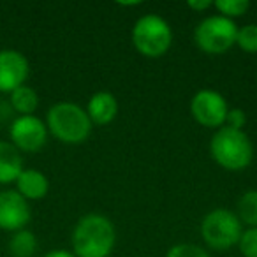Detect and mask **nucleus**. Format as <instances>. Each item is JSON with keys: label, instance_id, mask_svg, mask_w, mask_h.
Returning <instances> with one entry per match:
<instances>
[{"label": "nucleus", "instance_id": "nucleus-1", "mask_svg": "<svg viewBox=\"0 0 257 257\" xmlns=\"http://www.w3.org/2000/svg\"><path fill=\"white\" fill-rule=\"evenodd\" d=\"M71 245L76 257H109L116 245V227L106 215L90 211L74 224Z\"/></svg>", "mask_w": 257, "mask_h": 257}, {"label": "nucleus", "instance_id": "nucleus-2", "mask_svg": "<svg viewBox=\"0 0 257 257\" xmlns=\"http://www.w3.org/2000/svg\"><path fill=\"white\" fill-rule=\"evenodd\" d=\"M44 123H46L50 136L71 147L85 143L93 128L85 107L76 102H69V100L55 102L48 109Z\"/></svg>", "mask_w": 257, "mask_h": 257}, {"label": "nucleus", "instance_id": "nucleus-3", "mask_svg": "<svg viewBox=\"0 0 257 257\" xmlns=\"http://www.w3.org/2000/svg\"><path fill=\"white\" fill-rule=\"evenodd\" d=\"M210 155L217 166L231 173L245 171L253 161V143L245 131L220 127L210 140Z\"/></svg>", "mask_w": 257, "mask_h": 257}, {"label": "nucleus", "instance_id": "nucleus-4", "mask_svg": "<svg viewBox=\"0 0 257 257\" xmlns=\"http://www.w3.org/2000/svg\"><path fill=\"white\" fill-rule=\"evenodd\" d=\"M131 39H133L134 50L141 57L155 60L164 57L171 50L175 36H173L171 25L162 16L148 13L136 20L131 32Z\"/></svg>", "mask_w": 257, "mask_h": 257}, {"label": "nucleus", "instance_id": "nucleus-5", "mask_svg": "<svg viewBox=\"0 0 257 257\" xmlns=\"http://www.w3.org/2000/svg\"><path fill=\"white\" fill-rule=\"evenodd\" d=\"M243 229L245 227L236 211H231L227 208H215L208 211L199 225L204 245L217 252H225L238 245Z\"/></svg>", "mask_w": 257, "mask_h": 257}, {"label": "nucleus", "instance_id": "nucleus-6", "mask_svg": "<svg viewBox=\"0 0 257 257\" xmlns=\"http://www.w3.org/2000/svg\"><path fill=\"white\" fill-rule=\"evenodd\" d=\"M238 25L220 15L203 18L194 29V43L206 55H224L236 46Z\"/></svg>", "mask_w": 257, "mask_h": 257}, {"label": "nucleus", "instance_id": "nucleus-7", "mask_svg": "<svg viewBox=\"0 0 257 257\" xmlns=\"http://www.w3.org/2000/svg\"><path fill=\"white\" fill-rule=\"evenodd\" d=\"M189 109L192 118L201 127L217 131V128L225 125L229 104L225 100V97L220 92H217V90L201 88L192 95Z\"/></svg>", "mask_w": 257, "mask_h": 257}, {"label": "nucleus", "instance_id": "nucleus-8", "mask_svg": "<svg viewBox=\"0 0 257 257\" xmlns=\"http://www.w3.org/2000/svg\"><path fill=\"white\" fill-rule=\"evenodd\" d=\"M48 127L37 114L13 118L9 125V141L22 154H37L48 143Z\"/></svg>", "mask_w": 257, "mask_h": 257}, {"label": "nucleus", "instance_id": "nucleus-9", "mask_svg": "<svg viewBox=\"0 0 257 257\" xmlns=\"http://www.w3.org/2000/svg\"><path fill=\"white\" fill-rule=\"evenodd\" d=\"M32 210L30 203L22 197L15 189L0 190V229L8 232H16L27 229Z\"/></svg>", "mask_w": 257, "mask_h": 257}, {"label": "nucleus", "instance_id": "nucleus-10", "mask_svg": "<svg viewBox=\"0 0 257 257\" xmlns=\"http://www.w3.org/2000/svg\"><path fill=\"white\" fill-rule=\"evenodd\" d=\"M30 76L29 58L18 50H0V93H11L27 85Z\"/></svg>", "mask_w": 257, "mask_h": 257}, {"label": "nucleus", "instance_id": "nucleus-11", "mask_svg": "<svg viewBox=\"0 0 257 257\" xmlns=\"http://www.w3.org/2000/svg\"><path fill=\"white\" fill-rule=\"evenodd\" d=\"M118 99L114 97V93L107 92V90H99L93 95H90L88 102H86V114H88L92 125H109L114 121V118L118 116Z\"/></svg>", "mask_w": 257, "mask_h": 257}, {"label": "nucleus", "instance_id": "nucleus-12", "mask_svg": "<svg viewBox=\"0 0 257 257\" xmlns=\"http://www.w3.org/2000/svg\"><path fill=\"white\" fill-rule=\"evenodd\" d=\"M16 192L27 201H41L50 192V180L43 171L36 168H25L15 182Z\"/></svg>", "mask_w": 257, "mask_h": 257}, {"label": "nucleus", "instance_id": "nucleus-13", "mask_svg": "<svg viewBox=\"0 0 257 257\" xmlns=\"http://www.w3.org/2000/svg\"><path fill=\"white\" fill-rule=\"evenodd\" d=\"M25 169L23 155L11 141L0 140V185H11Z\"/></svg>", "mask_w": 257, "mask_h": 257}, {"label": "nucleus", "instance_id": "nucleus-14", "mask_svg": "<svg viewBox=\"0 0 257 257\" xmlns=\"http://www.w3.org/2000/svg\"><path fill=\"white\" fill-rule=\"evenodd\" d=\"M9 106L16 116H27V114H36L39 107V95L29 85H23L9 93Z\"/></svg>", "mask_w": 257, "mask_h": 257}, {"label": "nucleus", "instance_id": "nucleus-15", "mask_svg": "<svg viewBox=\"0 0 257 257\" xmlns=\"http://www.w3.org/2000/svg\"><path fill=\"white\" fill-rule=\"evenodd\" d=\"M8 246L13 257H34L39 248V241L30 229H22L13 232Z\"/></svg>", "mask_w": 257, "mask_h": 257}, {"label": "nucleus", "instance_id": "nucleus-16", "mask_svg": "<svg viewBox=\"0 0 257 257\" xmlns=\"http://www.w3.org/2000/svg\"><path fill=\"white\" fill-rule=\"evenodd\" d=\"M238 218L246 227H257V189H250L238 201Z\"/></svg>", "mask_w": 257, "mask_h": 257}, {"label": "nucleus", "instance_id": "nucleus-17", "mask_svg": "<svg viewBox=\"0 0 257 257\" xmlns=\"http://www.w3.org/2000/svg\"><path fill=\"white\" fill-rule=\"evenodd\" d=\"M213 9L217 11V15L234 22L236 18L246 15V11L250 9V2L248 0H215Z\"/></svg>", "mask_w": 257, "mask_h": 257}, {"label": "nucleus", "instance_id": "nucleus-18", "mask_svg": "<svg viewBox=\"0 0 257 257\" xmlns=\"http://www.w3.org/2000/svg\"><path fill=\"white\" fill-rule=\"evenodd\" d=\"M236 46L245 53H257V23H246L243 27H238Z\"/></svg>", "mask_w": 257, "mask_h": 257}, {"label": "nucleus", "instance_id": "nucleus-19", "mask_svg": "<svg viewBox=\"0 0 257 257\" xmlns=\"http://www.w3.org/2000/svg\"><path fill=\"white\" fill-rule=\"evenodd\" d=\"M236 246L243 257H257V227L243 229Z\"/></svg>", "mask_w": 257, "mask_h": 257}, {"label": "nucleus", "instance_id": "nucleus-20", "mask_svg": "<svg viewBox=\"0 0 257 257\" xmlns=\"http://www.w3.org/2000/svg\"><path fill=\"white\" fill-rule=\"evenodd\" d=\"M166 257H211L203 246L196 243H176L168 250Z\"/></svg>", "mask_w": 257, "mask_h": 257}, {"label": "nucleus", "instance_id": "nucleus-21", "mask_svg": "<svg viewBox=\"0 0 257 257\" xmlns=\"http://www.w3.org/2000/svg\"><path fill=\"white\" fill-rule=\"evenodd\" d=\"M246 125V113L241 107H229L227 116H225V127L238 128V131H245Z\"/></svg>", "mask_w": 257, "mask_h": 257}, {"label": "nucleus", "instance_id": "nucleus-22", "mask_svg": "<svg viewBox=\"0 0 257 257\" xmlns=\"http://www.w3.org/2000/svg\"><path fill=\"white\" fill-rule=\"evenodd\" d=\"M187 8L192 9L194 13H204L213 8V2H211V0H189V2H187Z\"/></svg>", "mask_w": 257, "mask_h": 257}, {"label": "nucleus", "instance_id": "nucleus-23", "mask_svg": "<svg viewBox=\"0 0 257 257\" xmlns=\"http://www.w3.org/2000/svg\"><path fill=\"white\" fill-rule=\"evenodd\" d=\"M43 257H76L72 253V250H67V248H53L50 252H46Z\"/></svg>", "mask_w": 257, "mask_h": 257}, {"label": "nucleus", "instance_id": "nucleus-24", "mask_svg": "<svg viewBox=\"0 0 257 257\" xmlns=\"http://www.w3.org/2000/svg\"><path fill=\"white\" fill-rule=\"evenodd\" d=\"M118 6H125V8H134V6H141V2H116Z\"/></svg>", "mask_w": 257, "mask_h": 257}]
</instances>
